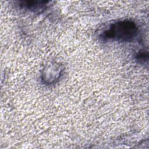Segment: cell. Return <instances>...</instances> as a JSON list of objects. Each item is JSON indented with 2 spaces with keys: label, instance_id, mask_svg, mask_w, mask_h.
Masks as SVG:
<instances>
[{
  "label": "cell",
  "instance_id": "cell-1",
  "mask_svg": "<svg viewBox=\"0 0 149 149\" xmlns=\"http://www.w3.org/2000/svg\"><path fill=\"white\" fill-rule=\"evenodd\" d=\"M137 33L135 23L130 20L119 21L112 24L102 34V38L106 40L120 42L131 41Z\"/></svg>",
  "mask_w": 149,
  "mask_h": 149
}]
</instances>
